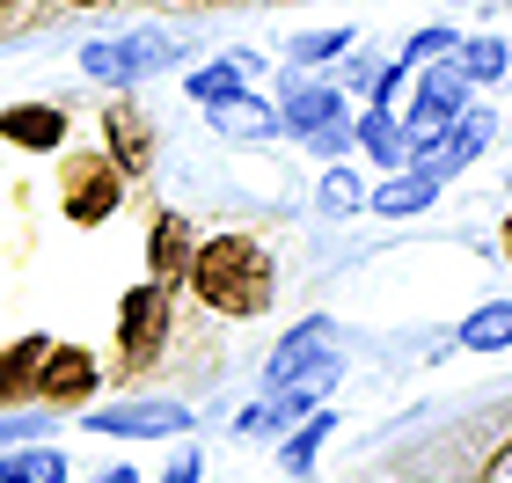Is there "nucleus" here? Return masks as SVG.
<instances>
[{"label":"nucleus","instance_id":"nucleus-1","mask_svg":"<svg viewBox=\"0 0 512 483\" xmlns=\"http://www.w3.org/2000/svg\"><path fill=\"white\" fill-rule=\"evenodd\" d=\"M191 286H198V301L220 308V315H264L271 308V264H264V249L249 235L205 242L191 257Z\"/></svg>","mask_w":512,"mask_h":483},{"label":"nucleus","instance_id":"nucleus-2","mask_svg":"<svg viewBox=\"0 0 512 483\" xmlns=\"http://www.w3.org/2000/svg\"><path fill=\"white\" fill-rule=\"evenodd\" d=\"M161 66H176V37H161V30L96 37V44L81 52V74H96V81H110V88H132V81L161 74Z\"/></svg>","mask_w":512,"mask_h":483},{"label":"nucleus","instance_id":"nucleus-3","mask_svg":"<svg viewBox=\"0 0 512 483\" xmlns=\"http://www.w3.org/2000/svg\"><path fill=\"white\" fill-rule=\"evenodd\" d=\"M169 337V286H132L125 308H118V344H125V366H147Z\"/></svg>","mask_w":512,"mask_h":483},{"label":"nucleus","instance_id":"nucleus-4","mask_svg":"<svg viewBox=\"0 0 512 483\" xmlns=\"http://www.w3.org/2000/svg\"><path fill=\"white\" fill-rule=\"evenodd\" d=\"M191 425V403H110V410H88V432H110V440H176Z\"/></svg>","mask_w":512,"mask_h":483},{"label":"nucleus","instance_id":"nucleus-5","mask_svg":"<svg viewBox=\"0 0 512 483\" xmlns=\"http://www.w3.org/2000/svg\"><path fill=\"white\" fill-rule=\"evenodd\" d=\"M337 96H330V88H286V110H278V125H293L300 132V140H315L322 154H330V147H344V125H337Z\"/></svg>","mask_w":512,"mask_h":483},{"label":"nucleus","instance_id":"nucleus-6","mask_svg":"<svg viewBox=\"0 0 512 483\" xmlns=\"http://www.w3.org/2000/svg\"><path fill=\"white\" fill-rule=\"evenodd\" d=\"M30 388H37V403H81L88 388H96V359H88L81 344H52Z\"/></svg>","mask_w":512,"mask_h":483},{"label":"nucleus","instance_id":"nucleus-7","mask_svg":"<svg viewBox=\"0 0 512 483\" xmlns=\"http://www.w3.org/2000/svg\"><path fill=\"white\" fill-rule=\"evenodd\" d=\"M491 132H498V118L491 110H461V118L439 132V140L425 147V161L417 169H432V176H447V169H461V161H476L483 147H491Z\"/></svg>","mask_w":512,"mask_h":483},{"label":"nucleus","instance_id":"nucleus-8","mask_svg":"<svg viewBox=\"0 0 512 483\" xmlns=\"http://www.w3.org/2000/svg\"><path fill=\"white\" fill-rule=\"evenodd\" d=\"M0 140H15V147H37V154H52L66 140V118L52 103H15V110H0Z\"/></svg>","mask_w":512,"mask_h":483},{"label":"nucleus","instance_id":"nucleus-9","mask_svg":"<svg viewBox=\"0 0 512 483\" xmlns=\"http://www.w3.org/2000/svg\"><path fill=\"white\" fill-rule=\"evenodd\" d=\"M118 169H110V161H88V176L74 183V191H66V213H74V227H96V220H110V205H118Z\"/></svg>","mask_w":512,"mask_h":483},{"label":"nucleus","instance_id":"nucleus-10","mask_svg":"<svg viewBox=\"0 0 512 483\" xmlns=\"http://www.w3.org/2000/svg\"><path fill=\"white\" fill-rule=\"evenodd\" d=\"M322 352H330V322H300V330L278 344V359H271V388H286L293 374H308Z\"/></svg>","mask_w":512,"mask_h":483},{"label":"nucleus","instance_id":"nucleus-11","mask_svg":"<svg viewBox=\"0 0 512 483\" xmlns=\"http://www.w3.org/2000/svg\"><path fill=\"white\" fill-rule=\"evenodd\" d=\"M44 352H52V337H22V344H8V352H0V403L30 396V381H37Z\"/></svg>","mask_w":512,"mask_h":483},{"label":"nucleus","instance_id":"nucleus-12","mask_svg":"<svg viewBox=\"0 0 512 483\" xmlns=\"http://www.w3.org/2000/svg\"><path fill=\"white\" fill-rule=\"evenodd\" d=\"M432 198H439V176H432V169H417V176H395V183H381V191H374V213L403 220V213H425Z\"/></svg>","mask_w":512,"mask_h":483},{"label":"nucleus","instance_id":"nucleus-13","mask_svg":"<svg viewBox=\"0 0 512 483\" xmlns=\"http://www.w3.org/2000/svg\"><path fill=\"white\" fill-rule=\"evenodd\" d=\"M0 483H66V454H52V447H8V454H0Z\"/></svg>","mask_w":512,"mask_h":483},{"label":"nucleus","instance_id":"nucleus-14","mask_svg":"<svg viewBox=\"0 0 512 483\" xmlns=\"http://www.w3.org/2000/svg\"><path fill=\"white\" fill-rule=\"evenodd\" d=\"M213 125H220V132H249V140H271V132H278V110L256 103L249 88H242L235 103H213Z\"/></svg>","mask_w":512,"mask_h":483},{"label":"nucleus","instance_id":"nucleus-15","mask_svg":"<svg viewBox=\"0 0 512 483\" xmlns=\"http://www.w3.org/2000/svg\"><path fill=\"white\" fill-rule=\"evenodd\" d=\"M461 344H469V352H498V344H512V301L476 308L469 322H461Z\"/></svg>","mask_w":512,"mask_h":483},{"label":"nucleus","instance_id":"nucleus-16","mask_svg":"<svg viewBox=\"0 0 512 483\" xmlns=\"http://www.w3.org/2000/svg\"><path fill=\"white\" fill-rule=\"evenodd\" d=\"M359 140H366V154H374L381 169H403V161H410V140L388 125V110H366V118H359Z\"/></svg>","mask_w":512,"mask_h":483},{"label":"nucleus","instance_id":"nucleus-17","mask_svg":"<svg viewBox=\"0 0 512 483\" xmlns=\"http://www.w3.org/2000/svg\"><path fill=\"white\" fill-rule=\"evenodd\" d=\"M330 425H337V418H330V410H315V418H308V425H300V432H293V440H286V447H278V462H286L293 476H308V462H315V454H322V440H330Z\"/></svg>","mask_w":512,"mask_h":483},{"label":"nucleus","instance_id":"nucleus-18","mask_svg":"<svg viewBox=\"0 0 512 483\" xmlns=\"http://www.w3.org/2000/svg\"><path fill=\"white\" fill-rule=\"evenodd\" d=\"M242 88H249V81H242L235 59H227V66H198V74H191V96H198V103H235Z\"/></svg>","mask_w":512,"mask_h":483},{"label":"nucleus","instance_id":"nucleus-19","mask_svg":"<svg viewBox=\"0 0 512 483\" xmlns=\"http://www.w3.org/2000/svg\"><path fill=\"white\" fill-rule=\"evenodd\" d=\"M183 264H191V257H183V220H161V227H154V279L169 286Z\"/></svg>","mask_w":512,"mask_h":483},{"label":"nucleus","instance_id":"nucleus-20","mask_svg":"<svg viewBox=\"0 0 512 483\" xmlns=\"http://www.w3.org/2000/svg\"><path fill=\"white\" fill-rule=\"evenodd\" d=\"M454 66H461V81H498V74H505V44H498V37H483V44H469V52H461Z\"/></svg>","mask_w":512,"mask_h":483},{"label":"nucleus","instance_id":"nucleus-21","mask_svg":"<svg viewBox=\"0 0 512 483\" xmlns=\"http://www.w3.org/2000/svg\"><path fill=\"white\" fill-rule=\"evenodd\" d=\"M359 205H366V191H359L352 169H330V176H322V213H359Z\"/></svg>","mask_w":512,"mask_h":483},{"label":"nucleus","instance_id":"nucleus-22","mask_svg":"<svg viewBox=\"0 0 512 483\" xmlns=\"http://www.w3.org/2000/svg\"><path fill=\"white\" fill-rule=\"evenodd\" d=\"M344 44H352V30H315V37H293L286 52H293V66H315V59H337Z\"/></svg>","mask_w":512,"mask_h":483},{"label":"nucleus","instance_id":"nucleus-23","mask_svg":"<svg viewBox=\"0 0 512 483\" xmlns=\"http://www.w3.org/2000/svg\"><path fill=\"white\" fill-rule=\"evenodd\" d=\"M447 52H454V30H447V22H432V30H417L403 44V66H425V59H447Z\"/></svg>","mask_w":512,"mask_h":483},{"label":"nucleus","instance_id":"nucleus-24","mask_svg":"<svg viewBox=\"0 0 512 483\" xmlns=\"http://www.w3.org/2000/svg\"><path fill=\"white\" fill-rule=\"evenodd\" d=\"M44 432V410H8V418H0V447H30Z\"/></svg>","mask_w":512,"mask_h":483},{"label":"nucleus","instance_id":"nucleus-25","mask_svg":"<svg viewBox=\"0 0 512 483\" xmlns=\"http://www.w3.org/2000/svg\"><path fill=\"white\" fill-rule=\"evenodd\" d=\"M205 469H198V454H176V462L169 469H161V483H198Z\"/></svg>","mask_w":512,"mask_h":483},{"label":"nucleus","instance_id":"nucleus-26","mask_svg":"<svg viewBox=\"0 0 512 483\" xmlns=\"http://www.w3.org/2000/svg\"><path fill=\"white\" fill-rule=\"evenodd\" d=\"M96 483H139V476H132V469H110V476H96Z\"/></svg>","mask_w":512,"mask_h":483},{"label":"nucleus","instance_id":"nucleus-27","mask_svg":"<svg viewBox=\"0 0 512 483\" xmlns=\"http://www.w3.org/2000/svg\"><path fill=\"white\" fill-rule=\"evenodd\" d=\"M74 8H96V0H74Z\"/></svg>","mask_w":512,"mask_h":483}]
</instances>
